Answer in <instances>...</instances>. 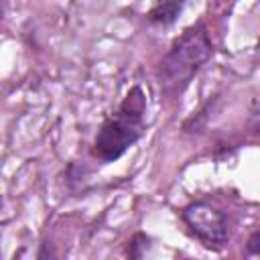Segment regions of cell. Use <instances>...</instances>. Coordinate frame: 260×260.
I'll list each match as a JSON object with an SVG mask.
<instances>
[{
  "mask_svg": "<svg viewBox=\"0 0 260 260\" xmlns=\"http://www.w3.org/2000/svg\"><path fill=\"white\" fill-rule=\"evenodd\" d=\"M144 95L140 87H132L122 102L118 114L104 122L100 128L95 142H93V154L102 160L110 162L122 156L142 134V114H144Z\"/></svg>",
  "mask_w": 260,
  "mask_h": 260,
  "instance_id": "cell-1",
  "label": "cell"
},
{
  "mask_svg": "<svg viewBox=\"0 0 260 260\" xmlns=\"http://www.w3.org/2000/svg\"><path fill=\"white\" fill-rule=\"evenodd\" d=\"M209 57H211V43L203 24L185 30L183 37L175 41V45L160 63V83L173 89L185 85Z\"/></svg>",
  "mask_w": 260,
  "mask_h": 260,
  "instance_id": "cell-2",
  "label": "cell"
},
{
  "mask_svg": "<svg viewBox=\"0 0 260 260\" xmlns=\"http://www.w3.org/2000/svg\"><path fill=\"white\" fill-rule=\"evenodd\" d=\"M183 217L189 223V228L203 242H207V246H221L230 238L228 219H225L223 211H219L211 203H205V201L191 203L183 211Z\"/></svg>",
  "mask_w": 260,
  "mask_h": 260,
  "instance_id": "cell-3",
  "label": "cell"
},
{
  "mask_svg": "<svg viewBox=\"0 0 260 260\" xmlns=\"http://www.w3.org/2000/svg\"><path fill=\"white\" fill-rule=\"evenodd\" d=\"M183 4H185V0H156L148 16H150L152 22L171 24V22L179 16Z\"/></svg>",
  "mask_w": 260,
  "mask_h": 260,
  "instance_id": "cell-4",
  "label": "cell"
},
{
  "mask_svg": "<svg viewBox=\"0 0 260 260\" xmlns=\"http://www.w3.org/2000/svg\"><path fill=\"white\" fill-rule=\"evenodd\" d=\"M248 248H250V252H254V254L258 252V232L252 236V240H250V246H248Z\"/></svg>",
  "mask_w": 260,
  "mask_h": 260,
  "instance_id": "cell-5",
  "label": "cell"
}]
</instances>
